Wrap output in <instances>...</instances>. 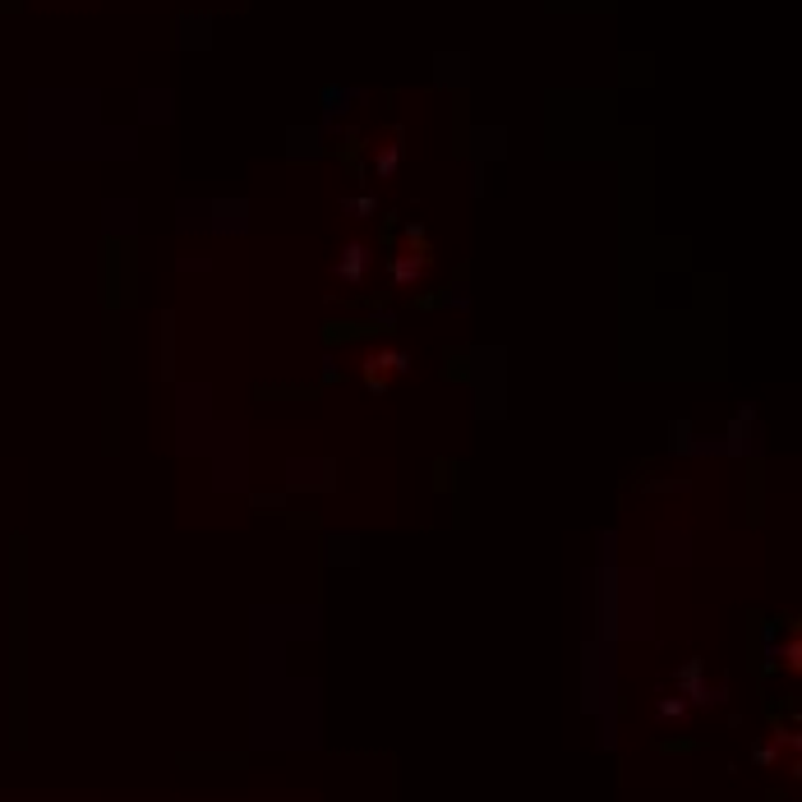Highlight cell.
Returning <instances> with one entry per match:
<instances>
[{
	"instance_id": "cell-1",
	"label": "cell",
	"mask_w": 802,
	"mask_h": 802,
	"mask_svg": "<svg viewBox=\"0 0 802 802\" xmlns=\"http://www.w3.org/2000/svg\"><path fill=\"white\" fill-rule=\"evenodd\" d=\"M365 263H369V249H365V244H346V249H341V263H337V277L355 286V281L365 277Z\"/></svg>"
},
{
	"instance_id": "cell-2",
	"label": "cell",
	"mask_w": 802,
	"mask_h": 802,
	"mask_svg": "<svg viewBox=\"0 0 802 802\" xmlns=\"http://www.w3.org/2000/svg\"><path fill=\"white\" fill-rule=\"evenodd\" d=\"M425 263L420 259H392V281H415Z\"/></svg>"
},
{
	"instance_id": "cell-3",
	"label": "cell",
	"mask_w": 802,
	"mask_h": 802,
	"mask_svg": "<svg viewBox=\"0 0 802 802\" xmlns=\"http://www.w3.org/2000/svg\"><path fill=\"white\" fill-rule=\"evenodd\" d=\"M392 166H397V143H387V148H383V157H378V175H387Z\"/></svg>"
}]
</instances>
